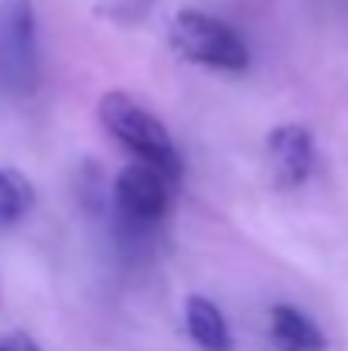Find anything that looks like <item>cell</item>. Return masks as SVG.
Segmentation results:
<instances>
[{"label": "cell", "mask_w": 348, "mask_h": 351, "mask_svg": "<svg viewBox=\"0 0 348 351\" xmlns=\"http://www.w3.org/2000/svg\"><path fill=\"white\" fill-rule=\"evenodd\" d=\"M178 181L167 178L161 167L154 164H130L119 171L113 184V202L116 212L130 222V226H154L167 215L171 208V195H174Z\"/></svg>", "instance_id": "obj_4"}, {"label": "cell", "mask_w": 348, "mask_h": 351, "mask_svg": "<svg viewBox=\"0 0 348 351\" xmlns=\"http://www.w3.org/2000/svg\"><path fill=\"white\" fill-rule=\"evenodd\" d=\"M266 157L280 188H301L314 171V140L304 123H280L266 136Z\"/></svg>", "instance_id": "obj_5"}, {"label": "cell", "mask_w": 348, "mask_h": 351, "mask_svg": "<svg viewBox=\"0 0 348 351\" xmlns=\"http://www.w3.org/2000/svg\"><path fill=\"white\" fill-rule=\"evenodd\" d=\"M270 341L277 351H325L328 345L321 328L290 304H277L270 311Z\"/></svg>", "instance_id": "obj_6"}, {"label": "cell", "mask_w": 348, "mask_h": 351, "mask_svg": "<svg viewBox=\"0 0 348 351\" xmlns=\"http://www.w3.org/2000/svg\"><path fill=\"white\" fill-rule=\"evenodd\" d=\"M185 328H188L192 341L202 351H232L229 321L205 297H188L185 300Z\"/></svg>", "instance_id": "obj_7"}, {"label": "cell", "mask_w": 348, "mask_h": 351, "mask_svg": "<svg viewBox=\"0 0 348 351\" xmlns=\"http://www.w3.org/2000/svg\"><path fill=\"white\" fill-rule=\"evenodd\" d=\"M0 86L31 96L38 86V21L31 0H0Z\"/></svg>", "instance_id": "obj_3"}, {"label": "cell", "mask_w": 348, "mask_h": 351, "mask_svg": "<svg viewBox=\"0 0 348 351\" xmlns=\"http://www.w3.org/2000/svg\"><path fill=\"white\" fill-rule=\"evenodd\" d=\"M154 0H110L106 3V14L116 21H140L147 10H150Z\"/></svg>", "instance_id": "obj_9"}, {"label": "cell", "mask_w": 348, "mask_h": 351, "mask_svg": "<svg viewBox=\"0 0 348 351\" xmlns=\"http://www.w3.org/2000/svg\"><path fill=\"white\" fill-rule=\"evenodd\" d=\"M171 45L181 58L219 69V72H242L249 65L246 41L232 31L226 21L202 14V10H181L171 24Z\"/></svg>", "instance_id": "obj_2"}, {"label": "cell", "mask_w": 348, "mask_h": 351, "mask_svg": "<svg viewBox=\"0 0 348 351\" xmlns=\"http://www.w3.org/2000/svg\"><path fill=\"white\" fill-rule=\"evenodd\" d=\"M0 351H41V348H38V341H34L31 335H24V331H10V335L0 338Z\"/></svg>", "instance_id": "obj_10"}, {"label": "cell", "mask_w": 348, "mask_h": 351, "mask_svg": "<svg viewBox=\"0 0 348 351\" xmlns=\"http://www.w3.org/2000/svg\"><path fill=\"white\" fill-rule=\"evenodd\" d=\"M31 205H34L31 181L14 167H0V226H14L31 212Z\"/></svg>", "instance_id": "obj_8"}, {"label": "cell", "mask_w": 348, "mask_h": 351, "mask_svg": "<svg viewBox=\"0 0 348 351\" xmlns=\"http://www.w3.org/2000/svg\"><path fill=\"white\" fill-rule=\"evenodd\" d=\"M96 117L103 123V130L113 136L123 150H130L143 164L161 167L167 178L181 181L185 164H181V154H178L174 136L167 133V126L161 119L154 117V113H147L133 96H126V93H106L100 99V106H96Z\"/></svg>", "instance_id": "obj_1"}]
</instances>
